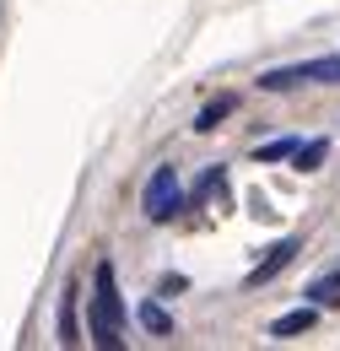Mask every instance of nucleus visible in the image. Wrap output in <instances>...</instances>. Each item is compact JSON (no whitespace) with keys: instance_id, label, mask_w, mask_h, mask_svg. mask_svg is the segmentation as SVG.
Wrapping results in <instances>:
<instances>
[{"instance_id":"nucleus-1","label":"nucleus","mask_w":340,"mask_h":351,"mask_svg":"<svg viewBox=\"0 0 340 351\" xmlns=\"http://www.w3.org/2000/svg\"><path fill=\"white\" fill-rule=\"evenodd\" d=\"M92 341L125 346V298H119V276L108 260H97V270H92Z\"/></svg>"},{"instance_id":"nucleus-9","label":"nucleus","mask_w":340,"mask_h":351,"mask_svg":"<svg viewBox=\"0 0 340 351\" xmlns=\"http://www.w3.org/2000/svg\"><path fill=\"white\" fill-rule=\"evenodd\" d=\"M141 324H146L151 335H173V319H168L162 303H141Z\"/></svg>"},{"instance_id":"nucleus-10","label":"nucleus","mask_w":340,"mask_h":351,"mask_svg":"<svg viewBox=\"0 0 340 351\" xmlns=\"http://www.w3.org/2000/svg\"><path fill=\"white\" fill-rule=\"evenodd\" d=\"M324 152H330V141H308V146L298 141V152H292V157H298V168H302V173H313V168L324 162Z\"/></svg>"},{"instance_id":"nucleus-4","label":"nucleus","mask_w":340,"mask_h":351,"mask_svg":"<svg viewBox=\"0 0 340 351\" xmlns=\"http://www.w3.org/2000/svg\"><path fill=\"white\" fill-rule=\"evenodd\" d=\"M298 254H302V243H298V238H281V243H276V249H270V254H265V260L249 270V287H259V281H276V276H281L287 265L298 260Z\"/></svg>"},{"instance_id":"nucleus-6","label":"nucleus","mask_w":340,"mask_h":351,"mask_svg":"<svg viewBox=\"0 0 340 351\" xmlns=\"http://www.w3.org/2000/svg\"><path fill=\"white\" fill-rule=\"evenodd\" d=\"M308 303L313 308H340V265L324 270L319 281H308Z\"/></svg>"},{"instance_id":"nucleus-5","label":"nucleus","mask_w":340,"mask_h":351,"mask_svg":"<svg viewBox=\"0 0 340 351\" xmlns=\"http://www.w3.org/2000/svg\"><path fill=\"white\" fill-rule=\"evenodd\" d=\"M313 319H319V308H313V303L292 308V313H281V319L270 324V335H276V341H292V335H302V330H313Z\"/></svg>"},{"instance_id":"nucleus-7","label":"nucleus","mask_w":340,"mask_h":351,"mask_svg":"<svg viewBox=\"0 0 340 351\" xmlns=\"http://www.w3.org/2000/svg\"><path fill=\"white\" fill-rule=\"evenodd\" d=\"M232 108H238V92H221V97H211V103L200 108V119H195V130H200V135H206V130H216V125H221V119H227Z\"/></svg>"},{"instance_id":"nucleus-2","label":"nucleus","mask_w":340,"mask_h":351,"mask_svg":"<svg viewBox=\"0 0 340 351\" xmlns=\"http://www.w3.org/2000/svg\"><path fill=\"white\" fill-rule=\"evenodd\" d=\"M184 206V184H178V173H173V162H162L157 173L146 178V195H141V211H146V221H168L173 211Z\"/></svg>"},{"instance_id":"nucleus-11","label":"nucleus","mask_w":340,"mask_h":351,"mask_svg":"<svg viewBox=\"0 0 340 351\" xmlns=\"http://www.w3.org/2000/svg\"><path fill=\"white\" fill-rule=\"evenodd\" d=\"M292 152H298V141H292V135H281V141L259 146V152H254V162H281V157H292Z\"/></svg>"},{"instance_id":"nucleus-8","label":"nucleus","mask_w":340,"mask_h":351,"mask_svg":"<svg viewBox=\"0 0 340 351\" xmlns=\"http://www.w3.org/2000/svg\"><path fill=\"white\" fill-rule=\"evenodd\" d=\"M60 341H65V346L82 341V324H76V287H65V298H60Z\"/></svg>"},{"instance_id":"nucleus-3","label":"nucleus","mask_w":340,"mask_h":351,"mask_svg":"<svg viewBox=\"0 0 340 351\" xmlns=\"http://www.w3.org/2000/svg\"><path fill=\"white\" fill-rule=\"evenodd\" d=\"M302 82H340V54L308 60V65H281V71H265V76H259L265 92H287V87H302Z\"/></svg>"}]
</instances>
